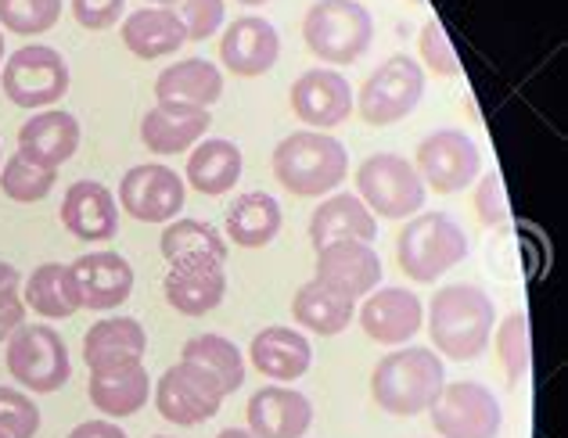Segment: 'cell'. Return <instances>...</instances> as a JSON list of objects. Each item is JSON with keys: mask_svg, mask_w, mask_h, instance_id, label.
<instances>
[{"mask_svg": "<svg viewBox=\"0 0 568 438\" xmlns=\"http://www.w3.org/2000/svg\"><path fill=\"white\" fill-rule=\"evenodd\" d=\"M0 69H4V33H0Z\"/></svg>", "mask_w": 568, "mask_h": 438, "instance_id": "49", "label": "cell"}, {"mask_svg": "<svg viewBox=\"0 0 568 438\" xmlns=\"http://www.w3.org/2000/svg\"><path fill=\"white\" fill-rule=\"evenodd\" d=\"M361 327L378 345H407L425 324L422 298L407 288H375L361 306Z\"/></svg>", "mask_w": 568, "mask_h": 438, "instance_id": "18", "label": "cell"}, {"mask_svg": "<svg viewBox=\"0 0 568 438\" xmlns=\"http://www.w3.org/2000/svg\"><path fill=\"white\" fill-rule=\"evenodd\" d=\"M159 252L166 263H181V259L227 263V237L202 220H170L159 237Z\"/></svg>", "mask_w": 568, "mask_h": 438, "instance_id": "34", "label": "cell"}, {"mask_svg": "<svg viewBox=\"0 0 568 438\" xmlns=\"http://www.w3.org/2000/svg\"><path fill=\"white\" fill-rule=\"evenodd\" d=\"M0 165H4V151H0Z\"/></svg>", "mask_w": 568, "mask_h": 438, "instance_id": "50", "label": "cell"}, {"mask_svg": "<svg viewBox=\"0 0 568 438\" xmlns=\"http://www.w3.org/2000/svg\"><path fill=\"white\" fill-rule=\"evenodd\" d=\"M465 255L468 237L446 213H417L396 237V263L417 284H436Z\"/></svg>", "mask_w": 568, "mask_h": 438, "instance_id": "5", "label": "cell"}, {"mask_svg": "<svg viewBox=\"0 0 568 438\" xmlns=\"http://www.w3.org/2000/svg\"><path fill=\"white\" fill-rule=\"evenodd\" d=\"M155 98L194 104V109H213L223 98V72L213 62H205V58H184V62L159 72Z\"/></svg>", "mask_w": 568, "mask_h": 438, "instance_id": "32", "label": "cell"}, {"mask_svg": "<svg viewBox=\"0 0 568 438\" xmlns=\"http://www.w3.org/2000/svg\"><path fill=\"white\" fill-rule=\"evenodd\" d=\"M123 48L141 58V62H159V58L176 54L187 43V29L176 8H141L123 19Z\"/></svg>", "mask_w": 568, "mask_h": 438, "instance_id": "26", "label": "cell"}, {"mask_svg": "<svg viewBox=\"0 0 568 438\" xmlns=\"http://www.w3.org/2000/svg\"><path fill=\"white\" fill-rule=\"evenodd\" d=\"M69 438H130L123 428L115 425V420H83V425H77L69 431Z\"/></svg>", "mask_w": 568, "mask_h": 438, "instance_id": "45", "label": "cell"}, {"mask_svg": "<svg viewBox=\"0 0 568 438\" xmlns=\"http://www.w3.org/2000/svg\"><path fill=\"white\" fill-rule=\"evenodd\" d=\"M0 438H4V435H0Z\"/></svg>", "mask_w": 568, "mask_h": 438, "instance_id": "52", "label": "cell"}, {"mask_svg": "<svg viewBox=\"0 0 568 438\" xmlns=\"http://www.w3.org/2000/svg\"><path fill=\"white\" fill-rule=\"evenodd\" d=\"M417 51H422V65L436 75H457V54H454V43L446 37V29L439 19H428L422 26V37H417Z\"/></svg>", "mask_w": 568, "mask_h": 438, "instance_id": "40", "label": "cell"}, {"mask_svg": "<svg viewBox=\"0 0 568 438\" xmlns=\"http://www.w3.org/2000/svg\"><path fill=\"white\" fill-rule=\"evenodd\" d=\"M155 438H166V435H155Z\"/></svg>", "mask_w": 568, "mask_h": 438, "instance_id": "51", "label": "cell"}, {"mask_svg": "<svg viewBox=\"0 0 568 438\" xmlns=\"http://www.w3.org/2000/svg\"><path fill=\"white\" fill-rule=\"evenodd\" d=\"M497 306L478 284H446L428 306V335L436 353L457 364H471L493 342Z\"/></svg>", "mask_w": 568, "mask_h": 438, "instance_id": "1", "label": "cell"}, {"mask_svg": "<svg viewBox=\"0 0 568 438\" xmlns=\"http://www.w3.org/2000/svg\"><path fill=\"white\" fill-rule=\"evenodd\" d=\"M281 205L266 191H245L237 194L227 208V241L237 248H266L281 234Z\"/></svg>", "mask_w": 568, "mask_h": 438, "instance_id": "33", "label": "cell"}, {"mask_svg": "<svg viewBox=\"0 0 568 438\" xmlns=\"http://www.w3.org/2000/svg\"><path fill=\"white\" fill-rule=\"evenodd\" d=\"M446 385V364L436 349L425 345H410V349L388 353L378 359L375 374H371V399L388 417H417L432 410Z\"/></svg>", "mask_w": 568, "mask_h": 438, "instance_id": "2", "label": "cell"}, {"mask_svg": "<svg viewBox=\"0 0 568 438\" xmlns=\"http://www.w3.org/2000/svg\"><path fill=\"white\" fill-rule=\"evenodd\" d=\"M72 266L83 309L109 313L133 295V266L119 252H87Z\"/></svg>", "mask_w": 568, "mask_h": 438, "instance_id": "20", "label": "cell"}, {"mask_svg": "<svg viewBox=\"0 0 568 438\" xmlns=\"http://www.w3.org/2000/svg\"><path fill=\"white\" fill-rule=\"evenodd\" d=\"M209 123H213L209 109L155 101V109H148L141 119V141L155 155H176V151H191L199 141H205Z\"/></svg>", "mask_w": 568, "mask_h": 438, "instance_id": "22", "label": "cell"}, {"mask_svg": "<svg viewBox=\"0 0 568 438\" xmlns=\"http://www.w3.org/2000/svg\"><path fill=\"white\" fill-rule=\"evenodd\" d=\"M248 359L252 367H256L266 381H298L310 364H313V345L303 330L295 327H284V324H274V327H263L256 338L248 345Z\"/></svg>", "mask_w": 568, "mask_h": 438, "instance_id": "25", "label": "cell"}, {"mask_svg": "<svg viewBox=\"0 0 568 438\" xmlns=\"http://www.w3.org/2000/svg\"><path fill=\"white\" fill-rule=\"evenodd\" d=\"M184 176L162 162H144L119 180V208L138 223H170L184 208Z\"/></svg>", "mask_w": 568, "mask_h": 438, "instance_id": "13", "label": "cell"}, {"mask_svg": "<svg viewBox=\"0 0 568 438\" xmlns=\"http://www.w3.org/2000/svg\"><path fill=\"white\" fill-rule=\"evenodd\" d=\"M356 316V302L349 295H338L335 288H327L317 277L306 281L303 288L292 295V320L310 330V335L335 338L342 335Z\"/></svg>", "mask_w": 568, "mask_h": 438, "instance_id": "30", "label": "cell"}, {"mask_svg": "<svg viewBox=\"0 0 568 438\" xmlns=\"http://www.w3.org/2000/svg\"><path fill=\"white\" fill-rule=\"evenodd\" d=\"M162 295H166L170 309L184 316H205L213 313L223 295H227V269L216 259H181L170 263L166 277H162Z\"/></svg>", "mask_w": 568, "mask_h": 438, "instance_id": "17", "label": "cell"}, {"mask_svg": "<svg viewBox=\"0 0 568 438\" xmlns=\"http://www.w3.org/2000/svg\"><path fill=\"white\" fill-rule=\"evenodd\" d=\"M69 62L62 51L48 48V43H26V48L8 54L4 69H0L4 98L29 112L54 109L69 94Z\"/></svg>", "mask_w": 568, "mask_h": 438, "instance_id": "8", "label": "cell"}, {"mask_svg": "<svg viewBox=\"0 0 568 438\" xmlns=\"http://www.w3.org/2000/svg\"><path fill=\"white\" fill-rule=\"evenodd\" d=\"M54 184H58V173L33 165L22 151H14V155L0 165V194H4L8 202H19V205L43 202L54 191Z\"/></svg>", "mask_w": 568, "mask_h": 438, "instance_id": "36", "label": "cell"}, {"mask_svg": "<svg viewBox=\"0 0 568 438\" xmlns=\"http://www.w3.org/2000/svg\"><path fill=\"white\" fill-rule=\"evenodd\" d=\"M497 356L504 364L507 381L518 385L529 377L532 367V345H529V316L511 313L504 324H497Z\"/></svg>", "mask_w": 568, "mask_h": 438, "instance_id": "37", "label": "cell"}, {"mask_svg": "<svg viewBox=\"0 0 568 438\" xmlns=\"http://www.w3.org/2000/svg\"><path fill=\"white\" fill-rule=\"evenodd\" d=\"M148 353V330L133 316H104V320L91 324L83 335V359L91 374L126 367V364H144Z\"/></svg>", "mask_w": 568, "mask_h": 438, "instance_id": "23", "label": "cell"}, {"mask_svg": "<svg viewBox=\"0 0 568 438\" xmlns=\"http://www.w3.org/2000/svg\"><path fill=\"white\" fill-rule=\"evenodd\" d=\"M216 438H256V435H252L248 428H223Z\"/></svg>", "mask_w": 568, "mask_h": 438, "instance_id": "46", "label": "cell"}, {"mask_svg": "<svg viewBox=\"0 0 568 438\" xmlns=\"http://www.w3.org/2000/svg\"><path fill=\"white\" fill-rule=\"evenodd\" d=\"M317 281L356 302L382 284V255L367 241H332L317 248Z\"/></svg>", "mask_w": 568, "mask_h": 438, "instance_id": "15", "label": "cell"}, {"mask_svg": "<svg viewBox=\"0 0 568 438\" xmlns=\"http://www.w3.org/2000/svg\"><path fill=\"white\" fill-rule=\"evenodd\" d=\"M220 58L234 75H245V80L266 75L281 58V37L274 22L263 19V14H242V19H234L220 40Z\"/></svg>", "mask_w": 568, "mask_h": 438, "instance_id": "16", "label": "cell"}, {"mask_svg": "<svg viewBox=\"0 0 568 438\" xmlns=\"http://www.w3.org/2000/svg\"><path fill=\"white\" fill-rule=\"evenodd\" d=\"M303 40L324 65H353L375 40V19L356 0H317L303 19Z\"/></svg>", "mask_w": 568, "mask_h": 438, "instance_id": "4", "label": "cell"}, {"mask_svg": "<svg viewBox=\"0 0 568 438\" xmlns=\"http://www.w3.org/2000/svg\"><path fill=\"white\" fill-rule=\"evenodd\" d=\"M428 187L417 176L414 162L396 151H378L361 162L356 170V198H361L371 216L382 220H410L425 208Z\"/></svg>", "mask_w": 568, "mask_h": 438, "instance_id": "7", "label": "cell"}, {"mask_svg": "<svg viewBox=\"0 0 568 438\" xmlns=\"http://www.w3.org/2000/svg\"><path fill=\"white\" fill-rule=\"evenodd\" d=\"M248 431L256 438H306L313 428V403L298 388L266 385L248 399Z\"/></svg>", "mask_w": 568, "mask_h": 438, "instance_id": "19", "label": "cell"}, {"mask_svg": "<svg viewBox=\"0 0 568 438\" xmlns=\"http://www.w3.org/2000/svg\"><path fill=\"white\" fill-rule=\"evenodd\" d=\"M375 237H378V220L371 216V208L349 191L324 198L310 216L313 252L332 245V241H367V245H375Z\"/></svg>", "mask_w": 568, "mask_h": 438, "instance_id": "27", "label": "cell"}, {"mask_svg": "<svg viewBox=\"0 0 568 438\" xmlns=\"http://www.w3.org/2000/svg\"><path fill=\"white\" fill-rule=\"evenodd\" d=\"M181 22L187 29V40H209L223 26V0H181Z\"/></svg>", "mask_w": 568, "mask_h": 438, "instance_id": "43", "label": "cell"}, {"mask_svg": "<svg viewBox=\"0 0 568 438\" xmlns=\"http://www.w3.org/2000/svg\"><path fill=\"white\" fill-rule=\"evenodd\" d=\"M425 94V69L410 54H393L385 65L367 75L361 94L353 98V109L361 112L367 126L403 123Z\"/></svg>", "mask_w": 568, "mask_h": 438, "instance_id": "9", "label": "cell"}, {"mask_svg": "<svg viewBox=\"0 0 568 438\" xmlns=\"http://www.w3.org/2000/svg\"><path fill=\"white\" fill-rule=\"evenodd\" d=\"M292 112L306 130H332L353 115V86L338 69H310L292 83Z\"/></svg>", "mask_w": 568, "mask_h": 438, "instance_id": "14", "label": "cell"}, {"mask_svg": "<svg viewBox=\"0 0 568 438\" xmlns=\"http://www.w3.org/2000/svg\"><path fill=\"white\" fill-rule=\"evenodd\" d=\"M234 4H242V8H260V4H266V0H234Z\"/></svg>", "mask_w": 568, "mask_h": 438, "instance_id": "48", "label": "cell"}, {"mask_svg": "<svg viewBox=\"0 0 568 438\" xmlns=\"http://www.w3.org/2000/svg\"><path fill=\"white\" fill-rule=\"evenodd\" d=\"M80 147V119L62 109L33 112L19 130V151L43 170H62Z\"/></svg>", "mask_w": 568, "mask_h": 438, "instance_id": "21", "label": "cell"}, {"mask_svg": "<svg viewBox=\"0 0 568 438\" xmlns=\"http://www.w3.org/2000/svg\"><path fill=\"white\" fill-rule=\"evenodd\" d=\"M475 213L486 226H500V223H507V216H511L500 173H483L475 180Z\"/></svg>", "mask_w": 568, "mask_h": 438, "instance_id": "42", "label": "cell"}, {"mask_svg": "<svg viewBox=\"0 0 568 438\" xmlns=\"http://www.w3.org/2000/svg\"><path fill=\"white\" fill-rule=\"evenodd\" d=\"M242 170H245L242 147L223 137H205L191 147L184 184H191L199 194H209V198H220V194L234 191V184L242 180Z\"/></svg>", "mask_w": 568, "mask_h": 438, "instance_id": "29", "label": "cell"}, {"mask_svg": "<svg viewBox=\"0 0 568 438\" xmlns=\"http://www.w3.org/2000/svg\"><path fill=\"white\" fill-rule=\"evenodd\" d=\"M87 396H91L94 410L104 414V420H123L148 406V399H152V377H148L144 364L98 370L91 374Z\"/></svg>", "mask_w": 568, "mask_h": 438, "instance_id": "28", "label": "cell"}, {"mask_svg": "<svg viewBox=\"0 0 568 438\" xmlns=\"http://www.w3.org/2000/svg\"><path fill=\"white\" fill-rule=\"evenodd\" d=\"M414 170L436 194H457L483 173V151L465 130H436L417 144Z\"/></svg>", "mask_w": 568, "mask_h": 438, "instance_id": "12", "label": "cell"}, {"mask_svg": "<svg viewBox=\"0 0 568 438\" xmlns=\"http://www.w3.org/2000/svg\"><path fill=\"white\" fill-rule=\"evenodd\" d=\"M4 364L11 381L29 396H51L72 377L65 342L48 324H22L14 330L4 342Z\"/></svg>", "mask_w": 568, "mask_h": 438, "instance_id": "6", "label": "cell"}, {"mask_svg": "<svg viewBox=\"0 0 568 438\" xmlns=\"http://www.w3.org/2000/svg\"><path fill=\"white\" fill-rule=\"evenodd\" d=\"M26 309H33L43 320H69L83 309L77 277H72V266L65 263H43L33 274L26 277L22 288Z\"/></svg>", "mask_w": 568, "mask_h": 438, "instance_id": "31", "label": "cell"}, {"mask_svg": "<svg viewBox=\"0 0 568 438\" xmlns=\"http://www.w3.org/2000/svg\"><path fill=\"white\" fill-rule=\"evenodd\" d=\"M428 414L439 438H497L504 428L500 399L478 381L443 385Z\"/></svg>", "mask_w": 568, "mask_h": 438, "instance_id": "11", "label": "cell"}, {"mask_svg": "<svg viewBox=\"0 0 568 438\" xmlns=\"http://www.w3.org/2000/svg\"><path fill=\"white\" fill-rule=\"evenodd\" d=\"M62 19V0H0V26L14 37H43Z\"/></svg>", "mask_w": 568, "mask_h": 438, "instance_id": "38", "label": "cell"}, {"mask_svg": "<svg viewBox=\"0 0 568 438\" xmlns=\"http://www.w3.org/2000/svg\"><path fill=\"white\" fill-rule=\"evenodd\" d=\"M152 399L162 420H170L176 428H194V425L213 420L227 396H223V388L213 374L202 370L199 364L181 359V364L170 367L152 385Z\"/></svg>", "mask_w": 568, "mask_h": 438, "instance_id": "10", "label": "cell"}, {"mask_svg": "<svg viewBox=\"0 0 568 438\" xmlns=\"http://www.w3.org/2000/svg\"><path fill=\"white\" fill-rule=\"evenodd\" d=\"M40 406L22 388L0 385V435L4 438H37Z\"/></svg>", "mask_w": 568, "mask_h": 438, "instance_id": "39", "label": "cell"}, {"mask_svg": "<svg viewBox=\"0 0 568 438\" xmlns=\"http://www.w3.org/2000/svg\"><path fill=\"white\" fill-rule=\"evenodd\" d=\"M181 359H187V364H199L202 370H209L220 381L223 396H234L237 388L245 385V356L242 349L223 338V335H194L184 342L181 349Z\"/></svg>", "mask_w": 568, "mask_h": 438, "instance_id": "35", "label": "cell"}, {"mask_svg": "<svg viewBox=\"0 0 568 438\" xmlns=\"http://www.w3.org/2000/svg\"><path fill=\"white\" fill-rule=\"evenodd\" d=\"M148 4H155V8H176L181 0H148Z\"/></svg>", "mask_w": 568, "mask_h": 438, "instance_id": "47", "label": "cell"}, {"mask_svg": "<svg viewBox=\"0 0 568 438\" xmlns=\"http://www.w3.org/2000/svg\"><path fill=\"white\" fill-rule=\"evenodd\" d=\"M69 8H72V19H77L83 29L101 33V29H112L119 19H123L126 0H69Z\"/></svg>", "mask_w": 568, "mask_h": 438, "instance_id": "44", "label": "cell"}, {"mask_svg": "<svg viewBox=\"0 0 568 438\" xmlns=\"http://www.w3.org/2000/svg\"><path fill=\"white\" fill-rule=\"evenodd\" d=\"M349 173V151L332 133L295 130L274 147V176L295 198H324Z\"/></svg>", "mask_w": 568, "mask_h": 438, "instance_id": "3", "label": "cell"}, {"mask_svg": "<svg viewBox=\"0 0 568 438\" xmlns=\"http://www.w3.org/2000/svg\"><path fill=\"white\" fill-rule=\"evenodd\" d=\"M62 226L80 241H109L119 231V202L101 180H77L62 198Z\"/></svg>", "mask_w": 568, "mask_h": 438, "instance_id": "24", "label": "cell"}, {"mask_svg": "<svg viewBox=\"0 0 568 438\" xmlns=\"http://www.w3.org/2000/svg\"><path fill=\"white\" fill-rule=\"evenodd\" d=\"M26 313L29 309L22 302V274L0 259V342H8L26 324Z\"/></svg>", "mask_w": 568, "mask_h": 438, "instance_id": "41", "label": "cell"}]
</instances>
